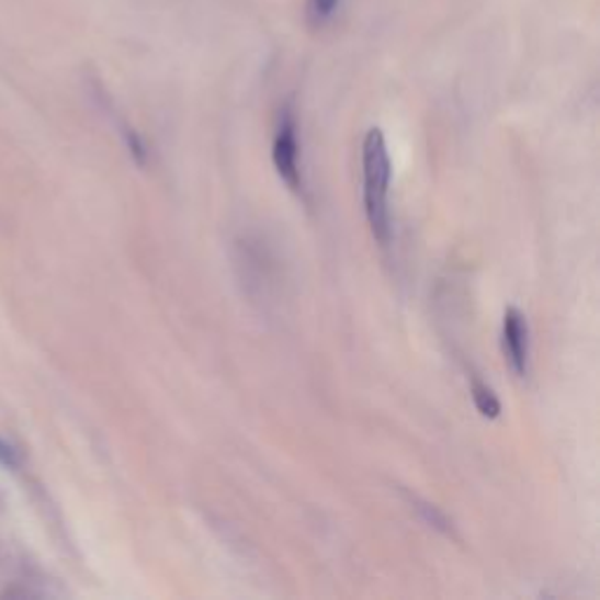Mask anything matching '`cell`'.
Wrapping results in <instances>:
<instances>
[{
	"instance_id": "1",
	"label": "cell",
	"mask_w": 600,
	"mask_h": 600,
	"mask_svg": "<svg viewBox=\"0 0 600 600\" xmlns=\"http://www.w3.org/2000/svg\"><path fill=\"white\" fill-rule=\"evenodd\" d=\"M364 165V210L373 237L381 245L389 242V179H392V162L383 129H369L362 150Z\"/></svg>"
},
{
	"instance_id": "2",
	"label": "cell",
	"mask_w": 600,
	"mask_h": 600,
	"mask_svg": "<svg viewBox=\"0 0 600 600\" xmlns=\"http://www.w3.org/2000/svg\"><path fill=\"white\" fill-rule=\"evenodd\" d=\"M272 162L288 191L303 193V171H301V144L296 117L288 109L282 113L278 134L272 141Z\"/></svg>"
},
{
	"instance_id": "3",
	"label": "cell",
	"mask_w": 600,
	"mask_h": 600,
	"mask_svg": "<svg viewBox=\"0 0 600 600\" xmlns=\"http://www.w3.org/2000/svg\"><path fill=\"white\" fill-rule=\"evenodd\" d=\"M502 346L507 362L511 371L523 378L528 373V354H530V329L525 315L519 310V307H509L505 313L502 321Z\"/></svg>"
},
{
	"instance_id": "4",
	"label": "cell",
	"mask_w": 600,
	"mask_h": 600,
	"mask_svg": "<svg viewBox=\"0 0 600 600\" xmlns=\"http://www.w3.org/2000/svg\"><path fill=\"white\" fill-rule=\"evenodd\" d=\"M472 397H474V406L478 414H482L484 418L488 420H495V418H500L502 414V404L500 399L495 397V392L484 383V381H478L476 375L472 378Z\"/></svg>"
},
{
	"instance_id": "5",
	"label": "cell",
	"mask_w": 600,
	"mask_h": 600,
	"mask_svg": "<svg viewBox=\"0 0 600 600\" xmlns=\"http://www.w3.org/2000/svg\"><path fill=\"white\" fill-rule=\"evenodd\" d=\"M340 8V0H307V16L315 26L331 22Z\"/></svg>"
},
{
	"instance_id": "6",
	"label": "cell",
	"mask_w": 600,
	"mask_h": 600,
	"mask_svg": "<svg viewBox=\"0 0 600 600\" xmlns=\"http://www.w3.org/2000/svg\"><path fill=\"white\" fill-rule=\"evenodd\" d=\"M414 505H416L418 513H420L422 521H424L427 525H432V528L441 530V533H451V523H449V519H445L443 513H441L437 507L427 505V502H420L418 497H414Z\"/></svg>"
},
{
	"instance_id": "7",
	"label": "cell",
	"mask_w": 600,
	"mask_h": 600,
	"mask_svg": "<svg viewBox=\"0 0 600 600\" xmlns=\"http://www.w3.org/2000/svg\"><path fill=\"white\" fill-rule=\"evenodd\" d=\"M125 141H127V148H129V152H132L134 162L139 165V167H144V165L148 162V148H146V144H144L141 136L136 134L134 129L127 127V129H125Z\"/></svg>"
},
{
	"instance_id": "8",
	"label": "cell",
	"mask_w": 600,
	"mask_h": 600,
	"mask_svg": "<svg viewBox=\"0 0 600 600\" xmlns=\"http://www.w3.org/2000/svg\"><path fill=\"white\" fill-rule=\"evenodd\" d=\"M22 457L16 453L14 445H10L5 439H0V467L5 469H20Z\"/></svg>"
}]
</instances>
